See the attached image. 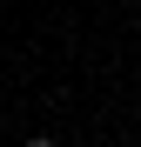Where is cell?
<instances>
[{"label":"cell","mask_w":141,"mask_h":147,"mask_svg":"<svg viewBox=\"0 0 141 147\" xmlns=\"http://www.w3.org/2000/svg\"><path fill=\"white\" fill-rule=\"evenodd\" d=\"M20 147H54V140H47V134H34V140H20Z\"/></svg>","instance_id":"cell-1"}]
</instances>
